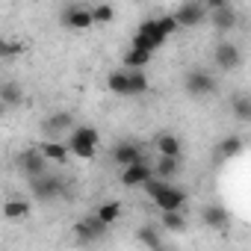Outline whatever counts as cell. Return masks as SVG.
I'll use <instances>...</instances> for the list:
<instances>
[{"label":"cell","instance_id":"obj_1","mask_svg":"<svg viewBox=\"0 0 251 251\" xmlns=\"http://www.w3.org/2000/svg\"><path fill=\"white\" fill-rule=\"evenodd\" d=\"M98 142H100V133L92 127V124H83V127H74L65 148L68 154H74L77 160H92L95 151H98Z\"/></svg>","mask_w":251,"mask_h":251},{"label":"cell","instance_id":"obj_2","mask_svg":"<svg viewBox=\"0 0 251 251\" xmlns=\"http://www.w3.org/2000/svg\"><path fill=\"white\" fill-rule=\"evenodd\" d=\"M166 45V36L157 30V24H154V18H148V21H142L139 24V30H136V36H133V50H142V53H148V56H154L160 48Z\"/></svg>","mask_w":251,"mask_h":251},{"label":"cell","instance_id":"obj_3","mask_svg":"<svg viewBox=\"0 0 251 251\" xmlns=\"http://www.w3.org/2000/svg\"><path fill=\"white\" fill-rule=\"evenodd\" d=\"M33 195L39 201H56L65 195V180L56 177V175H42V177H33Z\"/></svg>","mask_w":251,"mask_h":251},{"label":"cell","instance_id":"obj_4","mask_svg":"<svg viewBox=\"0 0 251 251\" xmlns=\"http://www.w3.org/2000/svg\"><path fill=\"white\" fill-rule=\"evenodd\" d=\"M186 92L192 95V98H207V95H213L216 92V77L210 74V71H204V68H192V71H186Z\"/></svg>","mask_w":251,"mask_h":251},{"label":"cell","instance_id":"obj_5","mask_svg":"<svg viewBox=\"0 0 251 251\" xmlns=\"http://www.w3.org/2000/svg\"><path fill=\"white\" fill-rule=\"evenodd\" d=\"M59 21L68 30H89L92 27V6H86V3H68L62 9Z\"/></svg>","mask_w":251,"mask_h":251},{"label":"cell","instance_id":"obj_6","mask_svg":"<svg viewBox=\"0 0 251 251\" xmlns=\"http://www.w3.org/2000/svg\"><path fill=\"white\" fill-rule=\"evenodd\" d=\"M172 18H175L177 27H198V24H204L207 9H204V3H198V0H189V3H180L175 9Z\"/></svg>","mask_w":251,"mask_h":251},{"label":"cell","instance_id":"obj_7","mask_svg":"<svg viewBox=\"0 0 251 251\" xmlns=\"http://www.w3.org/2000/svg\"><path fill=\"white\" fill-rule=\"evenodd\" d=\"M106 225L103 222H98L95 216H86V219H80L77 225H74V236H77V242H100L103 236H106Z\"/></svg>","mask_w":251,"mask_h":251},{"label":"cell","instance_id":"obj_8","mask_svg":"<svg viewBox=\"0 0 251 251\" xmlns=\"http://www.w3.org/2000/svg\"><path fill=\"white\" fill-rule=\"evenodd\" d=\"M142 160H145V157H142V145L133 142V139H124V142H118V145L112 148V163L121 166V169H127V166H133V163H142Z\"/></svg>","mask_w":251,"mask_h":251},{"label":"cell","instance_id":"obj_9","mask_svg":"<svg viewBox=\"0 0 251 251\" xmlns=\"http://www.w3.org/2000/svg\"><path fill=\"white\" fill-rule=\"evenodd\" d=\"M213 56H216V65H219L222 71H236V68L242 65V50H239V45H233V42H219Z\"/></svg>","mask_w":251,"mask_h":251},{"label":"cell","instance_id":"obj_10","mask_svg":"<svg viewBox=\"0 0 251 251\" xmlns=\"http://www.w3.org/2000/svg\"><path fill=\"white\" fill-rule=\"evenodd\" d=\"M154 204H157L160 213H180L183 204H186V192H183L180 186H172V183H169V186L154 198Z\"/></svg>","mask_w":251,"mask_h":251},{"label":"cell","instance_id":"obj_11","mask_svg":"<svg viewBox=\"0 0 251 251\" xmlns=\"http://www.w3.org/2000/svg\"><path fill=\"white\" fill-rule=\"evenodd\" d=\"M48 163H45V157L39 154V148H27L24 154H18V169L33 180V177H42V175H48V169H45Z\"/></svg>","mask_w":251,"mask_h":251},{"label":"cell","instance_id":"obj_12","mask_svg":"<svg viewBox=\"0 0 251 251\" xmlns=\"http://www.w3.org/2000/svg\"><path fill=\"white\" fill-rule=\"evenodd\" d=\"M151 177H154V172H151V166L145 160L142 163H133L127 169H121V183L124 186H145Z\"/></svg>","mask_w":251,"mask_h":251},{"label":"cell","instance_id":"obj_13","mask_svg":"<svg viewBox=\"0 0 251 251\" xmlns=\"http://www.w3.org/2000/svg\"><path fill=\"white\" fill-rule=\"evenodd\" d=\"M201 222H204L207 227L225 230V227L230 225V213H227V207H222V204H207V207L201 210Z\"/></svg>","mask_w":251,"mask_h":251},{"label":"cell","instance_id":"obj_14","mask_svg":"<svg viewBox=\"0 0 251 251\" xmlns=\"http://www.w3.org/2000/svg\"><path fill=\"white\" fill-rule=\"evenodd\" d=\"M210 15V21H213V27L216 30H233L236 27V21H239V15H236V6L233 3H225V6H219L216 12H207Z\"/></svg>","mask_w":251,"mask_h":251},{"label":"cell","instance_id":"obj_15","mask_svg":"<svg viewBox=\"0 0 251 251\" xmlns=\"http://www.w3.org/2000/svg\"><path fill=\"white\" fill-rule=\"evenodd\" d=\"M154 145H157L160 157H172V160H180V154H183V145H180V139H177L175 133H160V136L154 139Z\"/></svg>","mask_w":251,"mask_h":251},{"label":"cell","instance_id":"obj_16","mask_svg":"<svg viewBox=\"0 0 251 251\" xmlns=\"http://www.w3.org/2000/svg\"><path fill=\"white\" fill-rule=\"evenodd\" d=\"M39 154L45 157V163H59V166H65L68 163V148H65V142H42L39 145Z\"/></svg>","mask_w":251,"mask_h":251},{"label":"cell","instance_id":"obj_17","mask_svg":"<svg viewBox=\"0 0 251 251\" xmlns=\"http://www.w3.org/2000/svg\"><path fill=\"white\" fill-rule=\"evenodd\" d=\"M30 201H24V198H9L6 204H3V219H9V222H21V219H27L30 216Z\"/></svg>","mask_w":251,"mask_h":251},{"label":"cell","instance_id":"obj_18","mask_svg":"<svg viewBox=\"0 0 251 251\" xmlns=\"http://www.w3.org/2000/svg\"><path fill=\"white\" fill-rule=\"evenodd\" d=\"M121 210H124V207H121V201H103V204H98V210H95L92 216L109 227L112 222H118V219H121Z\"/></svg>","mask_w":251,"mask_h":251},{"label":"cell","instance_id":"obj_19","mask_svg":"<svg viewBox=\"0 0 251 251\" xmlns=\"http://www.w3.org/2000/svg\"><path fill=\"white\" fill-rule=\"evenodd\" d=\"M151 172H154V177L169 180V177H175V175L180 172V160H172V157H157V163L151 166Z\"/></svg>","mask_w":251,"mask_h":251},{"label":"cell","instance_id":"obj_20","mask_svg":"<svg viewBox=\"0 0 251 251\" xmlns=\"http://www.w3.org/2000/svg\"><path fill=\"white\" fill-rule=\"evenodd\" d=\"M242 136H236V133H230V136H225L222 142H219V157H225V160H233L239 151H242Z\"/></svg>","mask_w":251,"mask_h":251},{"label":"cell","instance_id":"obj_21","mask_svg":"<svg viewBox=\"0 0 251 251\" xmlns=\"http://www.w3.org/2000/svg\"><path fill=\"white\" fill-rule=\"evenodd\" d=\"M21 100H24V95H21V86H18V83L9 80V83L0 86V103H3V106H6V103L15 106V103H21Z\"/></svg>","mask_w":251,"mask_h":251},{"label":"cell","instance_id":"obj_22","mask_svg":"<svg viewBox=\"0 0 251 251\" xmlns=\"http://www.w3.org/2000/svg\"><path fill=\"white\" fill-rule=\"evenodd\" d=\"M106 86H109V92H112V95L127 98V95H130V89H127V71H115V74H109Z\"/></svg>","mask_w":251,"mask_h":251},{"label":"cell","instance_id":"obj_23","mask_svg":"<svg viewBox=\"0 0 251 251\" xmlns=\"http://www.w3.org/2000/svg\"><path fill=\"white\" fill-rule=\"evenodd\" d=\"M127 89H130V95H145L151 89L145 71H127Z\"/></svg>","mask_w":251,"mask_h":251},{"label":"cell","instance_id":"obj_24","mask_svg":"<svg viewBox=\"0 0 251 251\" xmlns=\"http://www.w3.org/2000/svg\"><path fill=\"white\" fill-rule=\"evenodd\" d=\"M151 62V56L148 53H142V50H127V53H124V68H127V71H142L145 65Z\"/></svg>","mask_w":251,"mask_h":251},{"label":"cell","instance_id":"obj_25","mask_svg":"<svg viewBox=\"0 0 251 251\" xmlns=\"http://www.w3.org/2000/svg\"><path fill=\"white\" fill-rule=\"evenodd\" d=\"M71 124H74V118H71L68 112H53V115L45 121V127H48L50 133H62V130H68V127H71Z\"/></svg>","mask_w":251,"mask_h":251},{"label":"cell","instance_id":"obj_26","mask_svg":"<svg viewBox=\"0 0 251 251\" xmlns=\"http://www.w3.org/2000/svg\"><path fill=\"white\" fill-rule=\"evenodd\" d=\"M160 222H163V227L172 230V233H183V230H186L183 213H160Z\"/></svg>","mask_w":251,"mask_h":251},{"label":"cell","instance_id":"obj_27","mask_svg":"<svg viewBox=\"0 0 251 251\" xmlns=\"http://www.w3.org/2000/svg\"><path fill=\"white\" fill-rule=\"evenodd\" d=\"M139 242L148 248V251H154V248H163V239H160V233H157V227H151V225H145V227H139Z\"/></svg>","mask_w":251,"mask_h":251},{"label":"cell","instance_id":"obj_28","mask_svg":"<svg viewBox=\"0 0 251 251\" xmlns=\"http://www.w3.org/2000/svg\"><path fill=\"white\" fill-rule=\"evenodd\" d=\"M233 115L239 121H251V98L248 95H236L233 98Z\"/></svg>","mask_w":251,"mask_h":251},{"label":"cell","instance_id":"obj_29","mask_svg":"<svg viewBox=\"0 0 251 251\" xmlns=\"http://www.w3.org/2000/svg\"><path fill=\"white\" fill-rule=\"evenodd\" d=\"M115 18V9L109 6V3H98V6H92V24H109Z\"/></svg>","mask_w":251,"mask_h":251},{"label":"cell","instance_id":"obj_30","mask_svg":"<svg viewBox=\"0 0 251 251\" xmlns=\"http://www.w3.org/2000/svg\"><path fill=\"white\" fill-rule=\"evenodd\" d=\"M24 53V45L15 42V39H0V59H9V56H18Z\"/></svg>","mask_w":251,"mask_h":251},{"label":"cell","instance_id":"obj_31","mask_svg":"<svg viewBox=\"0 0 251 251\" xmlns=\"http://www.w3.org/2000/svg\"><path fill=\"white\" fill-rule=\"evenodd\" d=\"M154 24H157V30H160L166 39H169L172 33H177V30H180V27L175 24V18H172V15H160V18H154Z\"/></svg>","mask_w":251,"mask_h":251},{"label":"cell","instance_id":"obj_32","mask_svg":"<svg viewBox=\"0 0 251 251\" xmlns=\"http://www.w3.org/2000/svg\"><path fill=\"white\" fill-rule=\"evenodd\" d=\"M154 251H166V248H154Z\"/></svg>","mask_w":251,"mask_h":251},{"label":"cell","instance_id":"obj_33","mask_svg":"<svg viewBox=\"0 0 251 251\" xmlns=\"http://www.w3.org/2000/svg\"><path fill=\"white\" fill-rule=\"evenodd\" d=\"M0 112H3V103H0Z\"/></svg>","mask_w":251,"mask_h":251}]
</instances>
